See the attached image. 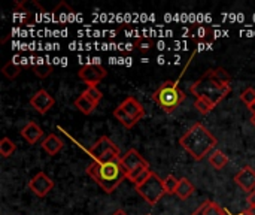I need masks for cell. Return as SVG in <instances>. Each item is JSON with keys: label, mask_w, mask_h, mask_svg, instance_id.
Returning <instances> with one entry per match:
<instances>
[{"label": "cell", "mask_w": 255, "mask_h": 215, "mask_svg": "<svg viewBox=\"0 0 255 215\" xmlns=\"http://www.w3.org/2000/svg\"><path fill=\"white\" fill-rule=\"evenodd\" d=\"M188 91L196 97L194 108L206 115L232 93V75L224 67L209 69L190 85Z\"/></svg>", "instance_id": "cell-1"}, {"label": "cell", "mask_w": 255, "mask_h": 215, "mask_svg": "<svg viewBox=\"0 0 255 215\" xmlns=\"http://www.w3.org/2000/svg\"><path fill=\"white\" fill-rule=\"evenodd\" d=\"M218 139L202 124L196 123L188 132L179 138V145L191 156L193 160H203L212 150H215Z\"/></svg>", "instance_id": "cell-2"}, {"label": "cell", "mask_w": 255, "mask_h": 215, "mask_svg": "<svg viewBox=\"0 0 255 215\" xmlns=\"http://www.w3.org/2000/svg\"><path fill=\"white\" fill-rule=\"evenodd\" d=\"M120 160H112V162H105V163L93 162L87 168L88 177L94 183H97L100 186V189L108 195L114 193L117 190V187L124 180H127V174L123 169Z\"/></svg>", "instance_id": "cell-3"}, {"label": "cell", "mask_w": 255, "mask_h": 215, "mask_svg": "<svg viewBox=\"0 0 255 215\" xmlns=\"http://www.w3.org/2000/svg\"><path fill=\"white\" fill-rule=\"evenodd\" d=\"M187 99V94L179 88L176 81H164L154 93H152V100L166 112V114H172L175 112L179 105L184 103V100Z\"/></svg>", "instance_id": "cell-4"}, {"label": "cell", "mask_w": 255, "mask_h": 215, "mask_svg": "<svg viewBox=\"0 0 255 215\" xmlns=\"http://www.w3.org/2000/svg\"><path fill=\"white\" fill-rule=\"evenodd\" d=\"M88 156L93 159V162L105 163V162H112V160H120L123 156L120 153V148L108 138V136H100L88 150Z\"/></svg>", "instance_id": "cell-5"}, {"label": "cell", "mask_w": 255, "mask_h": 215, "mask_svg": "<svg viewBox=\"0 0 255 215\" xmlns=\"http://www.w3.org/2000/svg\"><path fill=\"white\" fill-rule=\"evenodd\" d=\"M137 195L151 207L157 205L160 202V199L166 195L164 192V186H163V180H160V177L157 174H151V177L139 187H134Z\"/></svg>", "instance_id": "cell-6"}, {"label": "cell", "mask_w": 255, "mask_h": 215, "mask_svg": "<svg viewBox=\"0 0 255 215\" xmlns=\"http://www.w3.org/2000/svg\"><path fill=\"white\" fill-rule=\"evenodd\" d=\"M108 75V70L102 64H85L79 69L78 76L87 87H97Z\"/></svg>", "instance_id": "cell-7"}, {"label": "cell", "mask_w": 255, "mask_h": 215, "mask_svg": "<svg viewBox=\"0 0 255 215\" xmlns=\"http://www.w3.org/2000/svg\"><path fill=\"white\" fill-rule=\"evenodd\" d=\"M28 189L33 192L34 196L37 198H45L48 196L49 192L54 189V181L45 174V172H37L30 181H28Z\"/></svg>", "instance_id": "cell-8"}, {"label": "cell", "mask_w": 255, "mask_h": 215, "mask_svg": "<svg viewBox=\"0 0 255 215\" xmlns=\"http://www.w3.org/2000/svg\"><path fill=\"white\" fill-rule=\"evenodd\" d=\"M55 105V99L46 91V90H39L36 91L31 97H30V106L39 112L40 115H45L52 106Z\"/></svg>", "instance_id": "cell-9"}, {"label": "cell", "mask_w": 255, "mask_h": 215, "mask_svg": "<svg viewBox=\"0 0 255 215\" xmlns=\"http://www.w3.org/2000/svg\"><path fill=\"white\" fill-rule=\"evenodd\" d=\"M121 166H123V169L126 171V174L128 175V174H131L134 169H137V168H140V166H149V163L140 156V153L137 151V150H134V148H131V150H128L123 157H121Z\"/></svg>", "instance_id": "cell-10"}, {"label": "cell", "mask_w": 255, "mask_h": 215, "mask_svg": "<svg viewBox=\"0 0 255 215\" xmlns=\"http://www.w3.org/2000/svg\"><path fill=\"white\" fill-rule=\"evenodd\" d=\"M235 183L248 195L255 190V171L250 166H245L235 175Z\"/></svg>", "instance_id": "cell-11"}, {"label": "cell", "mask_w": 255, "mask_h": 215, "mask_svg": "<svg viewBox=\"0 0 255 215\" xmlns=\"http://www.w3.org/2000/svg\"><path fill=\"white\" fill-rule=\"evenodd\" d=\"M19 135L28 145H34L43 138V130L39 124H36L34 121H30L21 129Z\"/></svg>", "instance_id": "cell-12"}, {"label": "cell", "mask_w": 255, "mask_h": 215, "mask_svg": "<svg viewBox=\"0 0 255 215\" xmlns=\"http://www.w3.org/2000/svg\"><path fill=\"white\" fill-rule=\"evenodd\" d=\"M120 108H123L124 112L128 114L131 118H134L137 123L145 117V109H143V106H142V105L139 103V100L134 99V97H127V99L120 105Z\"/></svg>", "instance_id": "cell-13"}, {"label": "cell", "mask_w": 255, "mask_h": 215, "mask_svg": "<svg viewBox=\"0 0 255 215\" xmlns=\"http://www.w3.org/2000/svg\"><path fill=\"white\" fill-rule=\"evenodd\" d=\"M40 145H42V150L48 156H57L63 150V147H64L63 141L57 135H54V133H51L46 138H43V141H42Z\"/></svg>", "instance_id": "cell-14"}, {"label": "cell", "mask_w": 255, "mask_h": 215, "mask_svg": "<svg viewBox=\"0 0 255 215\" xmlns=\"http://www.w3.org/2000/svg\"><path fill=\"white\" fill-rule=\"evenodd\" d=\"M75 10L66 3V1H60V4H57L55 6V9L52 10V19L55 21V22H60V24H63V22H69L73 16H75Z\"/></svg>", "instance_id": "cell-15"}, {"label": "cell", "mask_w": 255, "mask_h": 215, "mask_svg": "<svg viewBox=\"0 0 255 215\" xmlns=\"http://www.w3.org/2000/svg\"><path fill=\"white\" fill-rule=\"evenodd\" d=\"M191 215H232L229 211H226L223 207H220L217 202L212 201H206L205 204H202Z\"/></svg>", "instance_id": "cell-16"}, {"label": "cell", "mask_w": 255, "mask_h": 215, "mask_svg": "<svg viewBox=\"0 0 255 215\" xmlns=\"http://www.w3.org/2000/svg\"><path fill=\"white\" fill-rule=\"evenodd\" d=\"M151 174H152V171H151L149 166H140V168L134 169L131 174H128V175H127V180H128L134 187H139V186H142V184L151 177Z\"/></svg>", "instance_id": "cell-17"}, {"label": "cell", "mask_w": 255, "mask_h": 215, "mask_svg": "<svg viewBox=\"0 0 255 215\" xmlns=\"http://www.w3.org/2000/svg\"><path fill=\"white\" fill-rule=\"evenodd\" d=\"M212 28L208 27V25H193L191 28V36L196 42L199 43H205V42H209L212 40Z\"/></svg>", "instance_id": "cell-18"}, {"label": "cell", "mask_w": 255, "mask_h": 215, "mask_svg": "<svg viewBox=\"0 0 255 215\" xmlns=\"http://www.w3.org/2000/svg\"><path fill=\"white\" fill-rule=\"evenodd\" d=\"M75 108H76L81 114H84V115H91V114L94 112V109L97 108V105H94V103L82 93L81 96H78V97L75 99Z\"/></svg>", "instance_id": "cell-19"}, {"label": "cell", "mask_w": 255, "mask_h": 215, "mask_svg": "<svg viewBox=\"0 0 255 215\" xmlns=\"http://www.w3.org/2000/svg\"><path fill=\"white\" fill-rule=\"evenodd\" d=\"M229 163V157L221 151V150H215L212 151V154L209 156V165L212 168H215L217 171H221L227 166Z\"/></svg>", "instance_id": "cell-20"}, {"label": "cell", "mask_w": 255, "mask_h": 215, "mask_svg": "<svg viewBox=\"0 0 255 215\" xmlns=\"http://www.w3.org/2000/svg\"><path fill=\"white\" fill-rule=\"evenodd\" d=\"M194 186L190 183L188 178H181L179 180V186H178V190H176V196L181 199V201H187L188 198H191V195L194 193Z\"/></svg>", "instance_id": "cell-21"}, {"label": "cell", "mask_w": 255, "mask_h": 215, "mask_svg": "<svg viewBox=\"0 0 255 215\" xmlns=\"http://www.w3.org/2000/svg\"><path fill=\"white\" fill-rule=\"evenodd\" d=\"M24 69V64H18L15 61H7L3 67H1V73L7 78V79H15L19 76V73L22 72Z\"/></svg>", "instance_id": "cell-22"}, {"label": "cell", "mask_w": 255, "mask_h": 215, "mask_svg": "<svg viewBox=\"0 0 255 215\" xmlns=\"http://www.w3.org/2000/svg\"><path fill=\"white\" fill-rule=\"evenodd\" d=\"M114 117H115L126 129H133V127L137 124V121H136L134 118H131L128 114H126L124 109L120 108V106H117V108L114 109Z\"/></svg>", "instance_id": "cell-23"}, {"label": "cell", "mask_w": 255, "mask_h": 215, "mask_svg": "<svg viewBox=\"0 0 255 215\" xmlns=\"http://www.w3.org/2000/svg\"><path fill=\"white\" fill-rule=\"evenodd\" d=\"M31 70H33V73H34L37 78L43 79V78H48V76L54 72V67H52L51 64L42 61V63H34V64L31 66Z\"/></svg>", "instance_id": "cell-24"}, {"label": "cell", "mask_w": 255, "mask_h": 215, "mask_svg": "<svg viewBox=\"0 0 255 215\" xmlns=\"http://www.w3.org/2000/svg\"><path fill=\"white\" fill-rule=\"evenodd\" d=\"M133 46L137 49V51H140L142 54H146V52H149L151 49H152V46H154V40L151 39V37H137L136 40H134V43H133Z\"/></svg>", "instance_id": "cell-25"}, {"label": "cell", "mask_w": 255, "mask_h": 215, "mask_svg": "<svg viewBox=\"0 0 255 215\" xmlns=\"http://www.w3.org/2000/svg\"><path fill=\"white\" fill-rule=\"evenodd\" d=\"M15 151H16V145H15V142H12L9 138H3V139L0 141V154H1V157L7 159V157H10Z\"/></svg>", "instance_id": "cell-26"}, {"label": "cell", "mask_w": 255, "mask_h": 215, "mask_svg": "<svg viewBox=\"0 0 255 215\" xmlns=\"http://www.w3.org/2000/svg\"><path fill=\"white\" fill-rule=\"evenodd\" d=\"M163 186H164V192L166 195H176L178 186H179V180L173 175H167V178L163 180Z\"/></svg>", "instance_id": "cell-27"}, {"label": "cell", "mask_w": 255, "mask_h": 215, "mask_svg": "<svg viewBox=\"0 0 255 215\" xmlns=\"http://www.w3.org/2000/svg\"><path fill=\"white\" fill-rule=\"evenodd\" d=\"M84 94H85L94 105H97V106H99V103H100L102 99H103V93H102L97 87H87V90L84 91Z\"/></svg>", "instance_id": "cell-28"}, {"label": "cell", "mask_w": 255, "mask_h": 215, "mask_svg": "<svg viewBox=\"0 0 255 215\" xmlns=\"http://www.w3.org/2000/svg\"><path fill=\"white\" fill-rule=\"evenodd\" d=\"M241 100L248 106V109L253 106L255 103V90L253 87H248V88H245L244 91H242V94H241Z\"/></svg>", "instance_id": "cell-29"}, {"label": "cell", "mask_w": 255, "mask_h": 215, "mask_svg": "<svg viewBox=\"0 0 255 215\" xmlns=\"http://www.w3.org/2000/svg\"><path fill=\"white\" fill-rule=\"evenodd\" d=\"M247 202H248L250 208L255 207V190H254V192H251V193L248 195V198H247Z\"/></svg>", "instance_id": "cell-30"}, {"label": "cell", "mask_w": 255, "mask_h": 215, "mask_svg": "<svg viewBox=\"0 0 255 215\" xmlns=\"http://www.w3.org/2000/svg\"><path fill=\"white\" fill-rule=\"evenodd\" d=\"M112 215H127V213H126V211H123V210H117V211H115Z\"/></svg>", "instance_id": "cell-31"}, {"label": "cell", "mask_w": 255, "mask_h": 215, "mask_svg": "<svg viewBox=\"0 0 255 215\" xmlns=\"http://www.w3.org/2000/svg\"><path fill=\"white\" fill-rule=\"evenodd\" d=\"M247 211H248V214L250 215H255V207H253V208H248Z\"/></svg>", "instance_id": "cell-32"}, {"label": "cell", "mask_w": 255, "mask_h": 215, "mask_svg": "<svg viewBox=\"0 0 255 215\" xmlns=\"http://www.w3.org/2000/svg\"><path fill=\"white\" fill-rule=\"evenodd\" d=\"M251 123L255 126V114H253V117H251Z\"/></svg>", "instance_id": "cell-33"}, {"label": "cell", "mask_w": 255, "mask_h": 215, "mask_svg": "<svg viewBox=\"0 0 255 215\" xmlns=\"http://www.w3.org/2000/svg\"><path fill=\"white\" fill-rule=\"evenodd\" d=\"M236 215H250V214H248V211H242V213H239V214H236Z\"/></svg>", "instance_id": "cell-34"}, {"label": "cell", "mask_w": 255, "mask_h": 215, "mask_svg": "<svg viewBox=\"0 0 255 215\" xmlns=\"http://www.w3.org/2000/svg\"><path fill=\"white\" fill-rule=\"evenodd\" d=\"M250 111H253V114H255V103L251 106V108H250Z\"/></svg>", "instance_id": "cell-35"}]
</instances>
